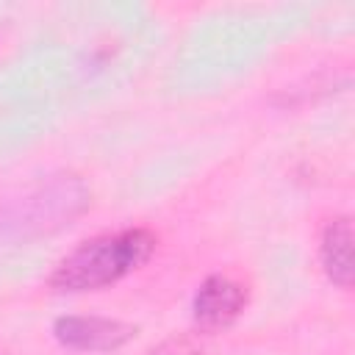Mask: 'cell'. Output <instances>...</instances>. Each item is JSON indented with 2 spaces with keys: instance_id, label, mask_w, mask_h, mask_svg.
Listing matches in <instances>:
<instances>
[{
  "instance_id": "cell-1",
  "label": "cell",
  "mask_w": 355,
  "mask_h": 355,
  "mask_svg": "<svg viewBox=\"0 0 355 355\" xmlns=\"http://www.w3.org/2000/svg\"><path fill=\"white\" fill-rule=\"evenodd\" d=\"M155 233L144 227H125L116 233H100L94 239L80 241L72 252H67L47 277L53 291L78 294V291H100L139 266L150 261L155 252Z\"/></svg>"
},
{
  "instance_id": "cell-2",
  "label": "cell",
  "mask_w": 355,
  "mask_h": 355,
  "mask_svg": "<svg viewBox=\"0 0 355 355\" xmlns=\"http://www.w3.org/2000/svg\"><path fill=\"white\" fill-rule=\"evenodd\" d=\"M92 205L83 178L55 172L0 200V241H28L55 233Z\"/></svg>"
},
{
  "instance_id": "cell-3",
  "label": "cell",
  "mask_w": 355,
  "mask_h": 355,
  "mask_svg": "<svg viewBox=\"0 0 355 355\" xmlns=\"http://www.w3.org/2000/svg\"><path fill=\"white\" fill-rule=\"evenodd\" d=\"M53 336L67 349L114 352L136 336V327L108 316H58L53 322Z\"/></svg>"
},
{
  "instance_id": "cell-4",
  "label": "cell",
  "mask_w": 355,
  "mask_h": 355,
  "mask_svg": "<svg viewBox=\"0 0 355 355\" xmlns=\"http://www.w3.org/2000/svg\"><path fill=\"white\" fill-rule=\"evenodd\" d=\"M247 302H250L247 286H241L239 280L225 277V275H211L200 283V288L191 300V313L202 330L214 333V330L230 327L244 313Z\"/></svg>"
},
{
  "instance_id": "cell-5",
  "label": "cell",
  "mask_w": 355,
  "mask_h": 355,
  "mask_svg": "<svg viewBox=\"0 0 355 355\" xmlns=\"http://www.w3.org/2000/svg\"><path fill=\"white\" fill-rule=\"evenodd\" d=\"M319 261L327 280L338 288L352 286V222L349 216H336L324 225L319 241Z\"/></svg>"
},
{
  "instance_id": "cell-6",
  "label": "cell",
  "mask_w": 355,
  "mask_h": 355,
  "mask_svg": "<svg viewBox=\"0 0 355 355\" xmlns=\"http://www.w3.org/2000/svg\"><path fill=\"white\" fill-rule=\"evenodd\" d=\"M144 355H205V349L191 336H175V338H164L161 344L150 347Z\"/></svg>"
}]
</instances>
